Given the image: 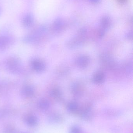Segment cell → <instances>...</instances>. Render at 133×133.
<instances>
[{"mask_svg": "<svg viewBox=\"0 0 133 133\" xmlns=\"http://www.w3.org/2000/svg\"><path fill=\"white\" fill-rule=\"evenodd\" d=\"M8 42V39L4 36L0 37V47L4 46Z\"/></svg>", "mask_w": 133, "mask_h": 133, "instance_id": "9c48e42d", "label": "cell"}, {"mask_svg": "<svg viewBox=\"0 0 133 133\" xmlns=\"http://www.w3.org/2000/svg\"><path fill=\"white\" fill-rule=\"evenodd\" d=\"M0 13H1V10H0Z\"/></svg>", "mask_w": 133, "mask_h": 133, "instance_id": "e0dca14e", "label": "cell"}, {"mask_svg": "<svg viewBox=\"0 0 133 133\" xmlns=\"http://www.w3.org/2000/svg\"><path fill=\"white\" fill-rule=\"evenodd\" d=\"M41 106H43V107L44 108H47L48 106V103L47 101L43 100V101H42L41 102Z\"/></svg>", "mask_w": 133, "mask_h": 133, "instance_id": "5bb4252c", "label": "cell"}, {"mask_svg": "<svg viewBox=\"0 0 133 133\" xmlns=\"http://www.w3.org/2000/svg\"><path fill=\"white\" fill-rule=\"evenodd\" d=\"M72 89L73 93L75 94H80L81 91V87L78 84H76L75 85L74 84Z\"/></svg>", "mask_w": 133, "mask_h": 133, "instance_id": "30bf717a", "label": "cell"}, {"mask_svg": "<svg viewBox=\"0 0 133 133\" xmlns=\"http://www.w3.org/2000/svg\"><path fill=\"white\" fill-rule=\"evenodd\" d=\"M8 66L9 69L12 71H16L17 70L18 67V63L15 60H11L8 63Z\"/></svg>", "mask_w": 133, "mask_h": 133, "instance_id": "ba28073f", "label": "cell"}, {"mask_svg": "<svg viewBox=\"0 0 133 133\" xmlns=\"http://www.w3.org/2000/svg\"><path fill=\"white\" fill-rule=\"evenodd\" d=\"M64 24V21L61 18L57 19L53 23V29L55 31H60L63 28Z\"/></svg>", "mask_w": 133, "mask_h": 133, "instance_id": "277c9868", "label": "cell"}, {"mask_svg": "<svg viewBox=\"0 0 133 133\" xmlns=\"http://www.w3.org/2000/svg\"><path fill=\"white\" fill-rule=\"evenodd\" d=\"M70 133H80V130L77 127H73L71 129Z\"/></svg>", "mask_w": 133, "mask_h": 133, "instance_id": "4fadbf2b", "label": "cell"}, {"mask_svg": "<svg viewBox=\"0 0 133 133\" xmlns=\"http://www.w3.org/2000/svg\"><path fill=\"white\" fill-rule=\"evenodd\" d=\"M118 1L120 3L123 4V3H125L126 2V0H118Z\"/></svg>", "mask_w": 133, "mask_h": 133, "instance_id": "2e32d148", "label": "cell"}, {"mask_svg": "<svg viewBox=\"0 0 133 133\" xmlns=\"http://www.w3.org/2000/svg\"><path fill=\"white\" fill-rule=\"evenodd\" d=\"M89 62V58L86 55H82L78 57L76 61L77 65L81 68H84L87 66Z\"/></svg>", "mask_w": 133, "mask_h": 133, "instance_id": "6da1fadb", "label": "cell"}, {"mask_svg": "<svg viewBox=\"0 0 133 133\" xmlns=\"http://www.w3.org/2000/svg\"><path fill=\"white\" fill-rule=\"evenodd\" d=\"M52 94L54 97H59L61 95V92L58 89H54L52 91Z\"/></svg>", "mask_w": 133, "mask_h": 133, "instance_id": "7c38bea8", "label": "cell"}, {"mask_svg": "<svg viewBox=\"0 0 133 133\" xmlns=\"http://www.w3.org/2000/svg\"><path fill=\"white\" fill-rule=\"evenodd\" d=\"M111 20L108 16L103 17L101 20V25L104 29L108 28L111 25Z\"/></svg>", "mask_w": 133, "mask_h": 133, "instance_id": "8992f818", "label": "cell"}, {"mask_svg": "<svg viewBox=\"0 0 133 133\" xmlns=\"http://www.w3.org/2000/svg\"><path fill=\"white\" fill-rule=\"evenodd\" d=\"M68 109L71 111H75L77 109V105L75 103H70L68 105Z\"/></svg>", "mask_w": 133, "mask_h": 133, "instance_id": "8fae6325", "label": "cell"}, {"mask_svg": "<svg viewBox=\"0 0 133 133\" xmlns=\"http://www.w3.org/2000/svg\"><path fill=\"white\" fill-rule=\"evenodd\" d=\"M32 66L37 72H42L45 69V65L43 62L37 60H34L32 62Z\"/></svg>", "mask_w": 133, "mask_h": 133, "instance_id": "7a4b0ae2", "label": "cell"}, {"mask_svg": "<svg viewBox=\"0 0 133 133\" xmlns=\"http://www.w3.org/2000/svg\"><path fill=\"white\" fill-rule=\"evenodd\" d=\"M33 16L30 14L26 15L23 19V24L26 27H29L33 24Z\"/></svg>", "mask_w": 133, "mask_h": 133, "instance_id": "3957f363", "label": "cell"}, {"mask_svg": "<svg viewBox=\"0 0 133 133\" xmlns=\"http://www.w3.org/2000/svg\"><path fill=\"white\" fill-rule=\"evenodd\" d=\"M105 79L104 74L102 72H98L94 76L93 81L96 84H101L104 82Z\"/></svg>", "mask_w": 133, "mask_h": 133, "instance_id": "5b68a950", "label": "cell"}, {"mask_svg": "<svg viewBox=\"0 0 133 133\" xmlns=\"http://www.w3.org/2000/svg\"><path fill=\"white\" fill-rule=\"evenodd\" d=\"M91 3L93 4H97L100 2L101 0H89Z\"/></svg>", "mask_w": 133, "mask_h": 133, "instance_id": "9a60e30c", "label": "cell"}, {"mask_svg": "<svg viewBox=\"0 0 133 133\" xmlns=\"http://www.w3.org/2000/svg\"><path fill=\"white\" fill-rule=\"evenodd\" d=\"M22 92L25 96L27 97H31L33 95L34 91L32 87L27 86L23 88Z\"/></svg>", "mask_w": 133, "mask_h": 133, "instance_id": "52a82bcc", "label": "cell"}]
</instances>
